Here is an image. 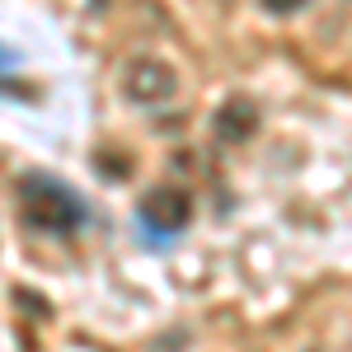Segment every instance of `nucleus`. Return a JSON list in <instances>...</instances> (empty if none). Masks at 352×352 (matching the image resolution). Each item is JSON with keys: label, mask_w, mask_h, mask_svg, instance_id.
I'll return each mask as SVG.
<instances>
[{"label": "nucleus", "mask_w": 352, "mask_h": 352, "mask_svg": "<svg viewBox=\"0 0 352 352\" xmlns=\"http://www.w3.org/2000/svg\"><path fill=\"white\" fill-rule=\"evenodd\" d=\"M136 212H141V230H151L155 240H169L192 221V197L184 188H174V184H155L141 197Z\"/></svg>", "instance_id": "3"}, {"label": "nucleus", "mask_w": 352, "mask_h": 352, "mask_svg": "<svg viewBox=\"0 0 352 352\" xmlns=\"http://www.w3.org/2000/svg\"><path fill=\"white\" fill-rule=\"evenodd\" d=\"M19 197H24L28 226L52 230V235H71V230H80L85 221H89L80 192H71L61 179H52V174H28L24 184H19Z\"/></svg>", "instance_id": "1"}, {"label": "nucleus", "mask_w": 352, "mask_h": 352, "mask_svg": "<svg viewBox=\"0 0 352 352\" xmlns=\"http://www.w3.org/2000/svg\"><path fill=\"white\" fill-rule=\"evenodd\" d=\"M122 94L136 109H164L179 94V71L164 56H132L122 66Z\"/></svg>", "instance_id": "2"}, {"label": "nucleus", "mask_w": 352, "mask_h": 352, "mask_svg": "<svg viewBox=\"0 0 352 352\" xmlns=\"http://www.w3.org/2000/svg\"><path fill=\"white\" fill-rule=\"evenodd\" d=\"M212 127H217V136H226V141L240 146V141H249V136H258V104L244 99V94H230V99L217 109Z\"/></svg>", "instance_id": "4"}]
</instances>
